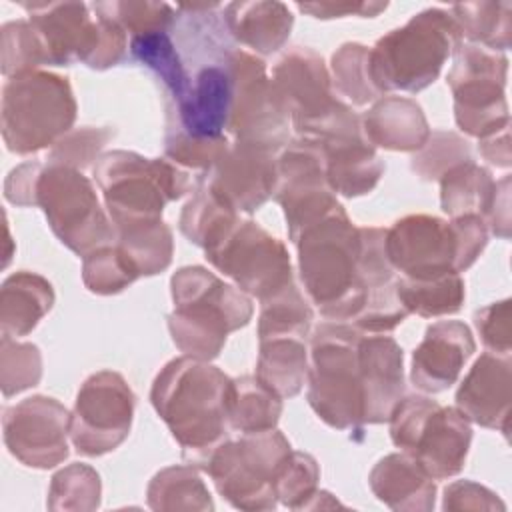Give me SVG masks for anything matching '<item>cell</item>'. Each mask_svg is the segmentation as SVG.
Here are the masks:
<instances>
[{"instance_id": "3", "label": "cell", "mask_w": 512, "mask_h": 512, "mask_svg": "<svg viewBox=\"0 0 512 512\" xmlns=\"http://www.w3.org/2000/svg\"><path fill=\"white\" fill-rule=\"evenodd\" d=\"M170 284L174 312L168 316V328L186 356L198 360L218 356L226 336L246 326L252 316L248 296L202 266L180 268Z\"/></svg>"}, {"instance_id": "17", "label": "cell", "mask_w": 512, "mask_h": 512, "mask_svg": "<svg viewBox=\"0 0 512 512\" xmlns=\"http://www.w3.org/2000/svg\"><path fill=\"white\" fill-rule=\"evenodd\" d=\"M386 256L404 278L432 280L458 272V238L452 222L406 216L386 230Z\"/></svg>"}, {"instance_id": "20", "label": "cell", "mask_w": 512, "mask_h": 512, "mask_svg": "<svg viewBox=\"0 0 512 512\" xmlns=\"http://www.w3.org/2000/svg\"><path fill=\"white\" fill-rule=\"evenodd\" d=\"M364 394V424H380L390 418L404 392L402 348L390 336H364L358 346Z\"/></svg>"}, {"instance_id": "47", "label": "cell", "mask_w": 512, "mask_h": 512, "mask_svg": "<svg viewBox=\"0 0 512 512\" xmlns=\"http://www.w3.org/2000/svg\"><path fill=\"white\" fill-rule=\"evenodd\" d=\"M42 164L26 162L14 168L4 184V196L8 202L18 206H32L36 204V186L42 174Z\"/></svg>"}, {"instance_id": "25", "label": "cell", "mask_w": 512, "mask_h": 512, "mask_svg": "<svg viewBox=\"0 0 512 512\" xmlns=\"http://www.w3.org/2000/svg\"><path fill=\"white\" fill-rule=\"evenodd\" d=\"M326 156V178L334 192L348 198L370 192L384 172L374 148L360 138L320 140Z\"/></svg>"}, {"instance_id": "1", "label": "cell", "mask_w": 512, "mask_h": 512, "mask_svg": "<svg viewBox=\"0 0 512 512\" xmlns=\"http://www.w3.org/2000/svg\"><path fill=\"white\" fill-rule=\"evenodd\" d=\"M232 380L204 360L182 356L164 366L152 386V404L190 464L206 466L228 440Z\"/></svg>"}, {"instance_id": "43", "label": "cell", "mask_w": 512, "mask_h": 512, "mask_svg": "<svg viewBox=\"0 0 512 512\" xmlns=\"http://www.w3.org/2000/svg\"><path fill=\"white\" fill-rule=\"evenodd\" d=\"M318 464L304 452H290L276 480V498L288 508H306L316 494Z\"/></svg>"}, {"instance_id": "22", "label": "cell", "mask_w": 512, "mask_h": 512, "mask_svg": "<svg viewBox=\"0 0 512 512\" xmlns=\"http://www.w3.org/2000/svg\"><path fill=\"white\" fill-rule=\"evenodd\" d=\"M362 134L370 146L388 150H418L430 138L428 122L422 108L402 96H386L378 100L362 116Z\"/></svg>"}, {"instance_id": "27", "label": "cell", "mask_w": 512, "mask_h": 512, "mask_svg": "<svg viewBox=\"0 0 512 512\" xmlns=\"http://www.w3.org/2000/svg\"><path fill=\"white\" fill-rule=\"evenodd\" d=\"M256 378L280 398L296 396L308 378L304 340L290 336L260 340Z\"/></svg>"}, {"instance_id": "28", "label": "cell", "mask_w": 512, "mask_h": 512, "mask_svg": "<svg viewBox=\"0 0 512 512\" xmlns=\"http://www.w3.org/2000/svg\"><path fill=\"white\" fill-rule=\"evenodd\" d=\"M442 210L452 218L464 214L486 216L494 194L496 182L490 172L476 166L472 160L460 162L442 174Z\"/></svg>"}, {"instance_id": "9", "label": "cell", "mask_w": 512, "mask_h": 512, "mask_svg": "<svg viewBox=\"0 0 512 512\" xmlns=\"http://www.w3.org/2000/svg\"><path fill=\"white\" fill-rule=\"evenodd\" d=\"M290 452V442L276 428L252 432L220 444L204 470L232 506L266 510L276 506V480Z\"/></svg>"}, {"instance_id": "30", "label": "cell", "mask_w": 512, "mask_h": 512, "mask_svg": "<svg viewBox=\"0 0 512 512\" xmlns=\"http://www.w3.org/2000/svg\"><path fill=\"white\" fill-rule=\"evenodd\" d=\"M282 400L256 376L232 380L230 428L242 434L272 430L280 418Z\"/></svg>"}, {"instance_id": "26", "label": "cell", "mask_w": 512, "mask_h": 512, "mask_svg": "<svg viewBox=\"0 0 512 512\" xmlns=\"http://www.w3.org/2000/svg\"><path fill=\"white\" fill-rule=\"evenodd\" d=\"M52 304L54 290L42 276L26 270L8 276L0 292L2 336H26Z\"/></svg>"}, {"instance_id": "14", "label": "cell", "mask_w": 512, "mask_h": 512, "mask_svg": "<svg viewBox=\"0 0 512 512\" xmlns=\"http://www.w3.org/2000/svg\"><path fill=\"white\" fill-rule=\"evenodd\" d=\"M134 394L116 372L92 374L76 396L70 438L78 452L100 456L114 450L130 432Z\"/></svg>"}, {"instance_id": "18", "label": "cell", "mask_w": 512, "mask_h": 512, "mask_svg": "<svg viewBox=\"0 0 512 512\" xmlns=\"http://www.w3.org/2000/svg\"><path fill=\"white\" fill-rule=\"evenodd\" d=\"M274 152L266 146L236 142L200 176L236 212H254L276 190L278 158H274Z\"/></svg>"}, {"instance_id": "37", "label": "cell", "mask_w": 512, "mask_h": 512, "mask_svg": "<svg viewBox=\"0 0 512 512\" xmlns=\"http://www.w3.org/2000/svg\"><path fill=\"white\" fill-rule=\"evenodd\" d=\"M130 258L116 246H100L84 256V284L96 294H116L138 278Z\"/></svg>"}, {"instance_id": "24", "label": "cell", "mask_w": 512, "mask_h": 512, "mask_svg": "<svg viewBox=\"0 0 512 512\" xmlns=\"http://www.w3.org/2000/svg\"><path fill=\"white\" fill-rule=\"evenodd\" d=\"M370 488L394 510H430L434 506L436 486L408 454L382 458L370 472Z\"/></svg>"}, {"instance_id": "49", "label": "cell", "mask_w": 512, "mask_h": 512, "mask_svg": "<svg viewBox=\"0 0 512 512\" xmlns=\"http://www.w3.org/2000/svg\"><path fill=\"white\" fill-rule=\"evenodd\" d=\"M388 4H298L302 12H310L316 18H336L346 14H358V16H376L380 10H384Z\"/></svg>"}, {"instance_id": "11", "label": "cell", "mask_w": 512, "mask_h": 512, "mask_svg": "<svg viewBox=\"0 0 512 512\" xmlns=\"http://www.w3.org/2000/svg\"><path fill=\"white\" fill-rule=\"evenodd\" d=\"M206 250V258L238 288L262 302L292 284L290 258L280 240L250 220H236Z\"/></svg>"}, {"instance_id": "36", "label": "cell", "mask_w": 512, "mask_h": 512, "mask_svg": "<svg viewBox=\"0 0 512 512\" xmlns=\"http://www.w3.org/2000/svg\"><path fill=\"white\" fill-rule=\"evenodd\" d=\"M118 248L130 258L138 274L162 272L172 260V232L160 220L118 232Z\"/></svg>"}, {"instance_id": "21", "label": "cell", "mask_w": 512, "mask_h": 512, "mask_svg": "<svg viewBox=\"0 0 512 512\" xmlns=\"http://www.w3.org/2000/svg\"><path fill=\"white\" fill-rule=\"evenodd\" d=\"M510 382L508 356L482 354L456 392L458 410L484 428H498L508 434Z\"/></svg>"}, {"instance_id": "44", "label": "cell", "mask_w": 512, "mask_h": 512, "mask_svg": "<svg viewBox=\"0 0 512 512\" xmlns=\"http://www.w3.org/2000/svg\"><path fill=\"white\" fill-rule=\"evenodd\" d=\"M444 160H448L450 168L472 160L468 144L452 132L430 134L428 142L422 146V152L414 154L412 170H416L426 180L442 178V174L448 170Z\"/></svg>"}, {"instance_id": "46", "label": "cell", "mask_w": 512, "mask_h": 512, "mask_svg": "<svg viewBox=\"0 0 512 512\" xmlns=\"http://www.w3.org/2000/svg\"><path fill=\"white\" fill-rule=\"evenodd\" d=\"M474 324L482 336V342L488 348L508 356L510 352V302L508 300L478 310L474 314Z\"/></svg>"}, {"instance_id": "12", "label": "cell", "mask_w": 512, "mask_h": 512, "mask_svg": "<svg viewBox=\"0 0 512 512\" xmlns=\"http://www.w3.org/2000/svg\"><path fill=\"white\" fill-rule=\"evenodd\" d=\"M506 58L480 46H456L448 84L458 126L480 140L508 126L504 100Z\"/></svg>"}, {"instance_id": "48", "label": "cell", "mask_w": 512, "mask_h": 512, "mask_svg": "<svg viewBox=\"0 0 512 512\" xmlns=\"http://www.w3.org/2000/svg\"><path fill=\"white\" fill-rule=\"evenodd\" d=\"M446 498H444V508L448 510H462V508H504L502 502H498L494 498L492 492H488L486 488L468 482V480H460L454 482L446 488Z\"/></svg>"}, {"instance_id": "42", "label": "cell", "mask_w": 512, "mask_h": 512, "mask_svg": "<svg viewBox=\"0 0 512 512\" xmlns=\"http://www.w3.org/2000/svg\"><path fill=\"white\" fill-rule=\"evenodd\" d=\"M92 8L112 20L134 36L150 32H166L174 22L176 10L158 2H98Z\"/></svg>"}, {"instance_id": "10", "label": "cell", "mask_w": 512, "mask_h": 512, "mask_svg": "<svg viewBox=\"0 0 512 512\" xmlns=\"http://www.w3.org/2000/svg\"><path fill=\"white\" fill-rule=\"evenodd\" d=\"M36 204L42 206L54 234L80 256L116 236L92 184L76 168L48 162L38 178Z\"/></svg>"}, {"instance_id": "39", "label": "cell", "mask_w": 512, "mask_h": 512, "mask_svg": "<svg viewBox=\"0 0 512 512\" xmlns=\"http://www.w3.org/2000/svg\"><path fill=\"white\" fill-rule=\"evenodd\" d=\"M100 504V478L84 464H72L52 478L48 508L92 510Z\"/></svg>"}, {"instance_id": "29", "label": "cell", "mask_w": 512, "mask_h": 512, "mask_svg": "<svg viewBox=\"0 0 512 512\" xmlns=\"http://www.w3.org/2000/svg\"><path fill=\"white\" fill-rule=\"evenodd\" d=\"M236 220V210L200 176L194 198L182 210L180 230L190 242L208 248L224 232H228Z\"/></svg>"}, {"instance_id": "16", "label": "cell", "mask_w": 512, "mask_h": 512, "mask_svg": "<svg viewBox=\"0 0 512 512\" xmlns=\"http://www.w3.org/2000/svg\"><path fill=\"white\" fill-rule=\"evenodd\" d=\"M4 442L24 466L52 468L68 456L70 414L54 398L32 396L4 410Z\"/></svg>"}, {"instance_id": "6", "label": "cell", "mask_w": 512, "mask_h": 512, "mask_svg": "<svg viewBox=\"0 0 512 512\" xmlns=\"http://www.w3.org/2000/svg\"><path fill=\"white\" fill-rule=\"evenodd\" d=\"M362 332L344 322H326L312 334L308 402L332 428L362 432L364 394L360 376Z\"/></svg>"}, {"instance_id": "45", "label": "cell", "mask_w": 512, "mask_h": 512, "mask_svg": "<svg viewBox=\"0 0 512 512\" xmlns=\"http://www.w3.org/2000/svg\"><path fill=\"white\" fill-rule=\"evenodd\" d=\"M110 136H112L110 130L90 128V126H84L76 132H68L52 146L48 160L52 164L70 166L76 170L84 168L86 164H90L92 156L108 142Z\"/></svg>"}, {"instance_id": "4", "label": "cell", "mask_w": 512, "mask_h": 512, "mask_svg": "<svg viewBox=\"0 0 512 512\" xmlns=\"http://www.w3.org/2000/svg\"><path fill=\"white\" fill-rule=\"evenodd\" d=\"M460 44L452 16L430 8L416 14L406 26L382 36L368 54L374 86L418 92L436 80L450 52Z\"/></svg>"}, {"instance_id": "13", "label": "cell", "mask_w": 512, "mask_h": 512, "mask_svg": "<svg viewBox=\"0 0 512 512\" xmlns=\"http://www.w3.org/2000/svg\"><path fill=\"white\" fill-rule=\"evenodd\" d=\"M230 68L234 76V98L228 130L236 136V142L276 150L288 140L290 114L272 80L266 78L264 62L236 48L230 56Z\"/></svg>"}, {"instance_id": "41", "label": "cell", "mask_w": 512, "mask_h": 512, "mask_svg": "<svg viewBox=\"0 0 512 512\" xmlns=\"http://www.w3.org/2000/svg\"><path fill=\"white\" fill-rule=\"evenodd\" d=\"M0 368L2 392L6 398H10L12 394H18L38 384L42 376V358L34 344L16 342L8 336H2Z\"/></svg>"}, {"instance_id": "32", "label": "cell", "mask_w": 512, "mask_h": 512, "mask_svg": "<svg viewBox=\"0 0 512 512\" xmlns=\"http://www.w3.org/2000/svg\"><path fill=\"white\" fill-rule=\"evenodd\" d=\"M396 292L402 306L418 316H446L460 310L464 300V282L458 272H450L432 280H412L400 276Z\"/></svg>"}, {"instance_id": "19", "label": "cell", "mask_w": 512, "mask_h": 512, "mask_svg": "<svg viewBox=\"0 0 512 512\" xmlns=\"http://www.w3.org/2000/svg\"><path fill=\"white\" fill-rule=\"evenodd\" d=\"M474 348V338L462 322L442 320L428 326L424 340L412 356V384L430 394L448 390L458 380Z\"/></svg>"}, {"instance_id": "35", "label": "cell", "mask_w": 512, "mask_h": 512, "mask_svg": "<svg viewBox=\"0 0 512 512\" xmlns=\"http://www.w3.org/2000/svg\"><path fill=\"white\" fill-rule=\"evenodd\" d=\"M312 324V310L294 284H288L262 302L258 336L260 340L290 336L306 338Z\"/></svg>"}, {"instance_id": "38", "label": "cell", "mask_w": 512, "mask_h": 512, "mask_svg": "<svg viewBox=\"0 0 512 512\" xmlns=\"http://www.w3.org/2000/svg\"><path fill=\"white\" fill-rule=\"evenodd\" d=\"M368 54L370 50L360 44H344L332 56L336 88L354 104L372 102L382 94L372 82Z\"/></svg>"}, {"instance_id": "34", "label": "cell", "mask_w": 512, "mask_h": 512, "mask_svg": "<svg viewBox=\"0 0 512 512\" xmlns=\"http://www.w3.org/2000/svg\"><path fill=\"white\" fill-rule=\"evenodd\" d=\"M452 20L460 32L484 48L506 50L510 44V4L508 2H474L454 4Z\"/></svg>"}, {"instance_id": "5", "label": "cell", "mask_w": 512, "mask_h": 512, "mask_svg": "<svg viewBox=\"0 0 512 512\" xmlns=\"http://www.w3.org/2000/svg\"><path fill=\"white\" fill-rule=\"evenodd\" d=\"M116 230L160 222L164 204L190 188V178L168 160H148L134 152H108L94 166Z\"/></svg>"}, {"instance_id": "31", "label": "cell", "mask_w": 512, "mask_h": 512, "mask_svg": "<svg viewBox=\"0 0 512 512\" xmlns=\"http://www.w3.org/2000/svg\"><path fill=\"white\" fill-rule=\"evenodd\" d=\"M130 52L138 62L148 66L158 76L172 104H176L186 94L192 74L188 72V66L176 50L168 30L132 36Z\"/></svg>"}, {"instance_id": "8", "label": "cell", "mask_w": 512, "mask_h": 512, "mask_svg": "<svg viewBox=\"0 0 512 512\" xmlns=\"http://www.w3.org/2000/svg\"><path fill=\"white\" fill-rule=\"evenodd\" d=\"M388 420L392 442L432 480L462 470L472 430L460 410L444 408L424 396H410L394 406Z\"/></svg>"}, {"instance_id": "23", "label": "cell", "mask_w": 512, "mask_h": 512, "mask_svg": "<svg viewBox=\"0 0 512 512\" xmlns=\"http://www.w3.org/2000/svg\"><path fill=\"white\" fill-rule=\"evenodd\" d=\"M222 16L234 40L264 56L288 40L294 22L282 2H232L222 6Z\"/></svg>"}, {"instance_id": "7", "label": "cell", "mask_w": 512, "mask_h": 512, "mask_svg": "<svg viewBox=\"0 0 512 512\" xmlns=\"http://www.w3.org/2000/svg\"><path fill=\"white\" fill-rule=\"evenodd\" d=\"M74 118L76 102L66 78L32 70L12 76L2 88V138L10 152L54 146Z\"/></svg>"}, {"instance_id": "2", "label": "cell", "mask_w": 512, "mask_h": 512, "mask_svg": "<svg viewBox=\"0 0 512 512\" xmlns=\"http://www.w3.org/2000/svg\"><path fill=\"white\" fill-rule=\"evenodd\" d=\"M296 246L308 296L326 318L352 322L366 304V290L358 280L360 228L338 204L330 214L304 228Z\"/></svg>"}, {"instance_id": "15", "label": "cell", "mask_w": 512, "mask_h": 512, "mask_svg": "<svg viewBox=\"0 0 512 512\" xmlns=\"http://www.w3.org/2000/svg\"><path fill=\"white\" fill-rule=\"evenodd\" d=\"M276 202L284 208L290 240L304 228L330 214L338 202L326 178V156L320 140L300 138L290 142L276 162Z\"/></svg>"}, {"instance_id": "40", "label": "cell", "mask_w": 512, "mask_h": 512, "mask_svg": "<svg viewBox=\"0 0 512 512\" xmlns=\"http://www.w3.org/2000/svg\"><path fill=\"white\" fill-rule=\"evenodd\" d=\"M2 72L12 78L46 64L42 42L30 20H16L2 26Z\"/></svg>"}, {"instance_id": "33", "label": "cell", "mask_w": 512, "mask_h": 512, "mask_svg": "<svg viewBox=\"0 0 512 512\" xmlns=\"http://www.w3.org/2000/svg\"><path fill=\"white\" fill-rule=\"evenodd\" d=\"M154 510H212L210 494L192 466H172L158 472L148 486Z\"/></svg>"}]
</instances>
